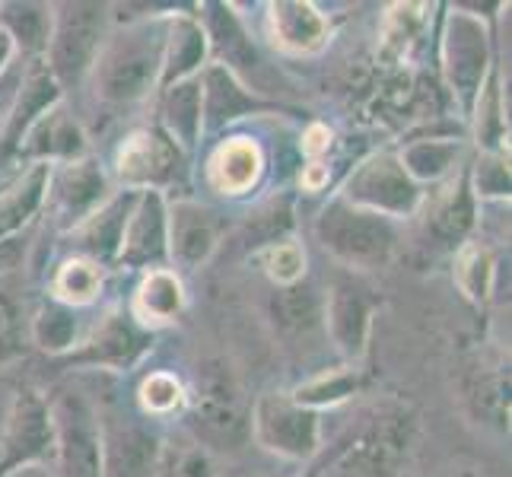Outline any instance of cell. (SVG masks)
<instances>
[{
    "instance_id": "5b68a950",
    "label": "cell",
    "mask_w": 512,
    "mask_h": 477,
    "mask_svg": "<svg viewBox=\"0 0 512 477\" xmlns=\"http://www.w3.org/2000/svg\"><path fill=\"white\" fill-rule=\"evenodd\" d=\"M443 74L458 112L471 118L490 77V32L481 16L452 10L443 32Z\"/></svg>"
},
{
    "instance_id": "bcb514c9",
    "label": "cell",
    "mask_w": 512,
    "mask_h": 477,
    "mask_svg": "<svg viewBox=\"0 0 512 477\" xmlns=\"http://www.w3.org/2000/svg\"><path fill=\"white\" fill-rule=\"evenodd\" d=\"M303 188L306 191H322L325 185H328V166H322V163H309V166H303Z\"/></svg>"
},
{
    "instance_id": "4fadbf2b",
    "label": "cell",
    "mask_w": 512,
    "mask_h": 477,
    "mask_svg": "<svg viewBox=\"0 0 512 477\" xmlns=\"http://www.w3.org/2000/svg\"><path fill=\"white\" fill-rule=\"evenodd\" d=\"M109 198V175L102 172L93 156L77 159V163L51 166L48 201L55 207L58 226L67 229V233H74L80 223L90 220Z\"/></svg>"
},
{
    "instance_id": "e575fe53",
    "label": "cell",
    "mask_w": 512,
    "mask_h": 477,
    "mask_svg": "<svg viewBox=\"0 0 512 477\" xmlns=\"http://www.w3.org/2000/svg\"><path fill=\"white\" fill-rule=\"evenodd\" d=\"M360 385H363L360 369L341 366V369H331V373H319L315 379L303 382L290 398L299 404V408L322 411V408H334V404L347 401L350 395H357Z\"/></svg>"
},
{
    "instance_id": "4dcf8cb0",
    "label": "cell",
    "mask_w": 512,
    "mask_h": 477,
    "mask_svg": "<svg viewBox=\"0 0 512 477\" xmlns=\"http://www.w3.org/2000/svg\"><path fill=\"white\" fill-rule=\"evenodd\" d=\"M51 16L55 7L45 4H0V26L10 32L16 48L29 51V55H45L51 39Z\"/></svg>"
},
{
    "instance_id": "ac0fdd59",
    "label": "cell",
    "mask_w": 512,
    "mask_h": 477,
    "mask_svg": "<svg viewBox=\"0 0 512 477\" xmlns=\"http://www.w3.org/2000/svg\"><path fill=\"white\" fill-rule=\"evenodd\" d=\"M86 156H90V140H86L83 125L64 102H58L55 109H48L35 121L29 134L23 137L20 150H16V159H29V166L32 163L61 166V163H77V159Z\"/></svg>"
},
{
    "instance_id": "3957f363",
    "label": "cell",
    "mask_w": 512,
    "mask_h": 477,
    "mask_svg": "<svg viewBox=\"0 0 512 477\" xmlns=\"http://www.w3.org/2000/svg\"><path fill=\"white\" fill-rule=\"evenodd\" d=\"M315 239L344 268L376 271L395 258L401 233L395 220L373 214V210L353 207L338 194L315 220Z\"/></svg>"
},
{
    "instance_id": "7a4b0ae2",
    "label": "cell",
    "mask_w": 512,
    "mask_h": 477,
    "mask_svg": "<svg viewBox=\"0 0 512 477\" xmlns=\"http://www.w3.org/2000/svg\"><path fill=\"white\" fill-rule=\"evenodd\" d=\"M191 430L217 452H239L252 436V404L233 366L207 360L198 366L191 395Z\"/></svg>"
},
{
    "instance_id": "f1b7e54d",
    "label": "cell",
    "mask_w": 512,
    "mask_h": 477,
    "mask_svg": "<svg viewBox=\"0 0 512 477\" xmlns=\"http://www.w3.org/2000/svg\"><path fill=\"white\" fill-rule=\"evenodd\" d=\"M398 163L417 185L439 182L462 163V140L455 137H420L398 153Z\"/></svg>"
},
{
    "instance_id": "f35d334b",
    "label": "cell",
    "mask_w": 512,
    "mask_h": 477,
    "mask_svg": "<svg viewBox=\"0 0 512 477\" xmlns=\"http://www.w3.org/2000/svg\"><path fill=\"white\" fill-rule=\"evenodd\" d=\"M468 185L474 201L509 198V153H481L471 166Z\"/></svg>"
},
{
    "instance_id": "ee69618b",
    "label": "cell",
    "mask_w": 512,
    "mask_h": 477,
    "mask_svg": "<svg viewBox=\"0 0 512 477\" xmlns=\"http://www.w3.org/2000/svg\"><path fill=\"white\" fill-rule=\"evenodd\" d=\"M331 147V131L325 125H312L306 134H303V153L312 156V159H319L322 153H328Z\"/></svg>"
},
{
    "instance_id": "7bdbcfd3",
    "label": "cell",
    "mask_w": 512,
    "mask_h": 477,
    "mask_svg": "<svg viewBox=\"0 0 512 477\" xmlns=\"http://www.w3.org/2000/svg\"><path fill=\"white\" fill-rule=\"evenodd\" d=\"M26 249H29V236L26 233L0 242V274H10L16 268H23Z\"/></svg>"
},
{
    "instance_id": "60d3db41",
    "label": "cell",
    "mask_w": 512,
    "mask_h": 477,
    "mask_svg": "<svg viewBox=\"0 0 512 477\" xmlns=\"http://www.w3.org/2000/svg\"><path fill=\"white\" fill-rule=\"evenodd\" d=\"M264 271L274 280V287H290L306 277V252L290 239L277 242L264 252Z\"/></svg>"
},
{
    "instance_id": "cb8c5ba5",
    "label": "cell",
    "mask_w": 512,
    "mask_h": 477,
    "mask_svg": "<svg viewBox=\"0 0 512 477\" xmlns=\"http://www.w3.org/2000/svg\"><path fill=\"white\" fill-rule=\"evenodd\" d=\"M204 61H207L204 23L198 20V16H188V13H169L160 90H169V86L182 83V80H194Z\"/></svg>"
},
{
    "instance_id": "4316f807",
    "label": "cell",
    "mask_w": 512,
    "mask_h": 477,
    "mask_svg": "<svg viewBox=\"0 0 512 477\" xmlns=\"http://www.w3.org/2000/svg\"><path fill=\"white\" fill-rule=\"evenodd\" d=\"M185 287L175 271L160 268V271H147L144 280L137 284L134 293V318L140 325L156 328V325H169L185 312Z\"/></svg>"
},
{
    "instance_id": "8fae6325",
    "label": "cell",
    "mask_w": 512,
    "mask_h": 477,
    "mask_svg": "<svg viewBox=\"0 0 512 477\" xmlns=\"http://www.w3.org/2000/svg\"><path fill=\"white\" fill-rule=\"evenodd\" d=\"M252 433L258 443L284 458H312L319 452L322 417L299 408L290 395H261L252 408Z\"/></svg>"
},
{
    "instance_id": "f546056e",
    "label": "cell",
    "mask_w": 512,
    "mask_h": 477,
    "mask_svg": "<svg viewBox=\"0 0 512 477\" xmlns=\"http://www.w3.org/2000/svg\"><path fill=\"white\" fill-rule=\"evenodd\" d=\"M32 344L45 350L48 357H67L70 350L80 344V315L58 299H45V303L32 312Z\"/></svg>"
},
{
    "instance_id": "d6986e66",
    "label": "cell",
    "mask_w": 512,
    "mask_h": 477,
    "mask_svg": "<svg viewBox=\"0 0 512 477\" xmlns=\"http://www.w3.org/2000/svg\"><path fill=\"white\" fill-rule=\"evenodd\" d=\"M201 80V109H204V128L223 131L226 125L245 118V115H264V112H287L280 102H268L249 93L239 83V77L229 74L226 67L210 64L204 67Z\"/></svg>"
},
{
    "instance_id": "1f68e13d",
    "label": "cell",
    "mask_w": 512,
    "mask_h": 477,
    "mask_svg": "<svg viewBox=\"0 0 512 477\" xmlns=\"http://www.w3.org/2000/svg\"><path fill=\"white\" fill-rule=\"evenodd\" d=\"M474 137L484 153H509V125L503 112V90H500V74H493L484 83V90L474 102Z\"/></svg>"
},
{
    "instance_id": "836d02e7",
    "label": "cell",
    "mask_w": 512,
    "mask_h": 477,
    "mask_svg": "<svg viewBox=\"0 0 512 477\" xmlns=\"http://www.w3.org/2000/svg\"><path fill=\"white\" fill-rule=\"evenodd\" d=\"M99 290H102V268L83 255L67 258L58 268L55 280H51V299H58V303L70 309L90 306L99 296Z\"/></svg>"
},
{
    "instance_id": "ba28073f",
    "label": "cell",
    "mask_w": 512,
    "mask_h": 477,
    "mask_svg": "<svg viewBox=\"0 0 512 477\" xmlns=\"http://www.w3.org/2000/svg\"><path fill=\"white\" fill-rule=\"evenodd\" d=\"M58 436V477H105V452H102V423L80 392H64L51 404Z\"/></svg>"
},
{
    "instance_id": "d590c367",
    "label": "cell",
    "mask_w": 512,
    "mask_h": 477,
    "mask_svg": "<svg viewBox=\"0 0 512 477\" xmlns=\"http://www.w3.org/2000/svg\"><path fill=\"white\" fill-rule=\"evenodd\" d=\"M455 284L471 303H487L493 287V258L487 245L481 242H462L455 255Z\"/></svg>"
},
{
    "instance_id": "83f0119b",
    "label": "cell",
    "mask_w": 512,
    "mask_h": 477,
    "mask_svg": "<svg viewBox=\"0 0 512 477\" xmlns=\"http://www.w3.org/2000/svg\"><path fill=\"white\" fill-rule=\"evenodd\" d=\"M102 452H105V477L109 471L121 477H153L156 471V436L140 427H118L109 439L102 433Z\"/></svg>"
},
{
    "instance_id": "74e56055",
    "label": "cell",
    "mask_w": 512,
    "mask_h": 477,
    "mask_svg": "<svg viewBox=\"0 0 512 477\" xmlns=\"http://www.w3.org/2000/svg\"><path fill=\"white\" fill-rule=\"evenodd\" d=\"M293 229V201L287 194H274V198L264 201L255 214H249V223H245V239H249L252 249L258 245H277L284 242V236Z\"/></svg>"
},
{
    "instance_id": "9a60e30c",
    "label": "cell",
    "mask_w": 512,
    "mask_h": 477,
    "mask_svg": "<svg viewBox=\"0 0 512 477\" xmlns=\"http://www.w3.org/2000/svg\"><path fill=\"white\" fill-rule=\"evenodd\" d=\"M169 261V201L163 191H140L121 242L118 264L131 271H160Z\"/></svg>"
},
{
    "instance_id": "44dd1931",
    "label": "cell",
    "mask_w": 512,
    "mask_h": 477,
    "mask_svg": "<svg viewBox=\"0 0 512 477\" xmlns=\"http://www.w3.org/2000/svg\"><path fill=\"white\" fill-rule=\"evenodd\" d=\"M268 29L277 48L290 51V55H312V51L325 48L331 23L328 16L309 4V0H280L268 7Z\"/></svg>"
},
{
    "instance_id": "8992f818",
    "label": "cell",
    "mask_w": 512,
    "mask_h": 477,
    "mask_svg": "<svg viewBox=\"0 0 512 477\" xmlns=\"http://www.w3.org/2000/svg\"><path fill=\"white\" fill-rule=\"evenodd\" d=\"M414 439V420L408 411H382L350 439V446L334 465L338 477H398L408 462Z\"/></svg>"
},
{
    "instance_id": "b9f144b4",
    "label": "cell",
    "mask_w": 512,
    "mask_h": 477,
    "mask_svg": "<svg viewBox=\"0 0 512 477\" xmlns=\"http://www.w3.org/2000/svg\"><path fill=\"white\" fill-rule=\"evenodd\" d=\"M20 350V325H16V309L10 299L0 293V363H7Z\"/></svg>"
},
{
    "instance_id": "52a82bcc",
    "label": "cell",
    "mask_w": 512,
    "mask_h": 477,
    "mask_svg": "<svg viewBox=\"0 0 512 477\" xmlns=\"http://www.w3.org/2000/svg\"><path fill=\"white\" fill-rule=\"evenodd\" d=\"M341 198L388 220H404L414 217V210L423 201V191L398 163V153H373L353 169Z\"/></svg>"
},
{
    "instance_id": "8d00e7d4",
    "label": "cell",
    "mask_w": 512,
    "mask_h": 477,
    "mask_svg": "<svg viewBox=\"0 0 512 477\" xmlns=\"http://www.w3.org/2000/svg\"><path fill=\"white\" fill-rule=\"evenodd\" d=\"M427 4H392L382 23V48L388 55L404 58L420 42L427 26Z\"/></svg>"
},
{
    "instance_id": "277c9868",
    "label": "cell",
    "mask_w": 512,
    "mask_h": 477,
    "mask_svg": "<svg viewBox=\"0 0 512 477\" xmlns=\"http://www.w3.org/2000/svg\"><path fill=\"white\" fill-rule=\"evenodd\" d=\"M109 4H58L51 16L45 64L61 90H77L90 77L99 51L109 39Z\"/></svg>"
},
{
    "instance_id": "e0dca14e",
    "label": "cell",
    "mask_w": 512,
    "mask_h": 477,
    "mask_svg": "<svg viewBox=\"0 0 512 477\" xmlns=\"http://www.w3.org/2000/svg\"><path fill=\"white\" fill-rule=\"evenodd\" d=\"M223 223L201 201H175L169 204V261L182 271H198L217 252Z\"/></svg>"
},
{
    "instance_id": "ffe728a7",
    "label": "cell",
    "mask_w": 512,
    "mask_h": 477,
    "mask_svg": "<svg viewBox=\"0 0 512 477\" xmlns=\"http://www.w3.org/2000/svg\"><path fill=\"white\" fill-rule=\"evenodd\" d=\"M137 194L140 191L112 194V198L105 201L90 220L74 229V242H77V249L83 252V258L96 261L99 268L118 264L121 242H125V229H128V220H131V210L137 204Z\"/></svg>"
},
{
    "instance_id": "603a6c76",
    "label": "cell",
    "mask_w": 512,
    "mask_h": 477,
    "mask_svg": "<svg viewBox=\"0 0 512 477\" xmlns=\"http://www.w3.org/2000/svg\"><path fill=\"white\" fill-rule=\"evenodd\" d=\"M48 185H51V166L32 163L0 191V242L23 236L29 223L42 214V207L48 201Z\"/></svg>"
},
{
    "instance_id": "5bb4252c",
    "label": "cell",
    "mask_w": 512,
    "mask_h": 477,
    "mask_svg": "<svg viewBox=\"0 0 512 477\" xmlns=\"http://www.w3.org/2000/svg\"><path fill=\"white\" fill-rule=\"evenodd\" d=\"M376 309H379V299L366 287L353 284L350 277L334 280L331 290L322 296V322L331 334L334 347H338L344 357L360 360L366 353Z\"/></svg>"
},
{
    "instance_id": "c3c4849f",
    "label": "cell",
    "mask_w": 512,
    "mask_h": 477,
    "mask_svg": "<svg viewBox=\"0 0 512 477\" xmlns=\"http://www.w3.org/2000/svg\"><path fill=\"white\" fill-rule=\"evenodd\" d=\"M306 477H319V471H309V474H306Z\"/></svg>"
},
{
    "instance_id": "484cf974",
    "label": "cell",
    "mask_w": 512,
    "mask_h": 477,
    "mask_svg": "<svg viewBox=\"0 0 512 477\" xmlns=\"http://www.w3.org/2000/svg\"><path fill=\"white\" fill-rule=\"evenodd\" d=\"M160 128L179 144L185 153L198 147L204 134V109H201V80H182L163 90L160 99Z\"/></svg>"
},
{
    "instance_id": "7c38bea8",
    "label": "cell",
    "mask_w": 512,
    "mask_h": 477,
    "mask_svg": "<svg viewBox=\"0 0 512 477\" xmlns=\"http://www.w3.org/2000/svg\"><path fill=\"white\" fill-rule=\"evenodd\" d=\"M156 331L140 325L131 309L105 312L96 328L80 338V347L70 350L67 366H102V369H131L153 347Z\"/></svg>"
},
{
    "instance_id": "7dc6e473",
    "label": "cell",
    "mask_w": 512,
    "mask_h": 477,
    "mask_svg": "<svg viewBox=\"0 0 512 477\" xmlns=\"http://www.w3.org/2000/svg\"><path fill=\"white\" fill-rule=\"evenodd\" d=\"M13 55H16V45H13V39H10V32H7L4 26H0V77H4L7 70H10Z\"/></svg>"
},
{
    "instance_id": "30bf717a",
    "label": "cell",
    "mask_w": 512,
    "mask_h": 477,
    "mask_svg": "<svg viewBox=\"0 0 512 477\" xmlns=\"http://www.w3.org/2000/svg\"><path fill=\"white\" fill-rule=\"evenodd\" d=\"M115 172L128 191H163L182 182L185 150L163 128H140L118 147Z\"/></svg>"
},
{
    "instance_id": "ab89813d",
    "label": "cell",
    "mask_w": 512,
    "mask_h": 477,
    "mask_svg": "<svg viewBox=\"0 0 512 477\" xmlns=\"http://www.w3.org/2000/svg\"><path fill=\"white\" fill-rule=\"evenodd\" d=\"M137 398H140V408L153 417H169L175 411H182L188 401L182 382L172 373H150L144 382H140Z\"/></svg>"
},
{
    "instance_id": "9c48e42d",
    "label": "cell",
    "mask_w": 512,
    "mask_h": 477,
    "mask_svg": "<svg viewBox=\"0 0 512 477\" xmlns=\"http://www.w3.org/2000/svg\"><path fill=\"white\" fill-rule=\"evenodd\" d=\"M58 436H55V417H51V404L23 388L13 401V411L4 430V443H0V477H16L20 471L55 462Z\"/></svg>"
},
{
    "instance_id": "f6af8a7d",
    "label": "cell",
    "mask_w": 512,
    "mask_h": 477,
    "mask_svg": "<svg viewBox=\"0 0 512 477\" xmlns=\"http://www.w3.org/2000/svg\"><path fill=\"white\" fill-rule=\"evenodd\" d=\"M16 90H20V77L16 74H4L0 77V125H4V118H7V112H10V105H13V99H16Z\"/></svg>"
},
{
    "instance_id": "7402d4cb",
    "label": "cell",
    "mask_w": 512,
    "mask_h": 477,
    "mask_svg": "<svg viewBox=\"0 0 512 477\" xmlns=\"http://www.w3.org/2000/svg\"><path fill=\"white\" fill-rule=\"evenodd\" d=\"M264 172L261 147L249 137H226L207 163V182L223 198H239L252 191Z\"/></svg>"
},
{
    "instance_id": "d6a6232c",
    "label": "cell",
    "mask_w": 512,
    "mask_h": 477,
    "mask_svg": "<svg viewBox=\"0 0 512 477\" xmlns=\"http://www.w3.org/2000/svg\"><path fill=\"white\" fill-rule=\"evenodd\" d=\"M433 233L443 245H462L468 229L474 226V194H471V185H468V172H462L455 179V185L449 188V194L439 207L433 210Z\"/></svg>"
},
{
    "instance_id": "6da1fadb",
    "label": "cell",
    "mask_w": 512,
    "mask_h": 477,
    "mask_svg": "<svg viewBox=\"0 0 512 477\" xmlns=\"http://www.w3.org/2000/svg\"><path fill=\"white\" fill-rule=\"evenodd\" d=\"M169 16L134 20L125 29L109 32L99 58L90 70L93 96L109 109H131L160 90L166 58Z\"/></svg>"
},
{
    "instance_id": "2e32d148",
    "label": "cell",
    "mask_w": 512,
    "mask_h": 477,
    "mask_svg": "<svg viewBox=\"0 0 512 477\" xmlns=\"http://www.w3.org/2000/svg\"><path fill=\"white\" fill-rule=\"evenodd\" d=\"M58 102H64V90L58 86V80L51 77L48 64L42 58H32L26 74L20 77V90H16V99L10 105L4 125H0V166H7L10 159H16V150H20L29 128L48 109H55Z\"/></svg>"
},
{
    "instance_id": "d4e9b609",
    "label": "cell",
    "mask_w": 512,
    "mask_h": 477,
    "mask_svg": "<svg viewBox=\"0 0 512 477\" xmlns=\"http://www.w3.org/2000/svg\"><path fill=\"white\" fill-rule=\"evenodd\" d=\"M268 315L284 338H306L322 325V293L309 280H296L290 287H274L268 299Z\"/></svg>"
}]
</instances>
